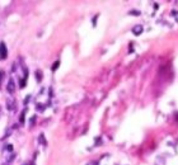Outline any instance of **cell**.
Listing matches in <instances>:
<instances>
[{
  "label": "cell",
  "mask_w": 178,
  "mask_h": 165,
  "mask_svg": "<svg viewBox=\"0 0 178 165\" xmlns=\"http://www.w3.org/2000/svg\"><path fill=\"white\" fill-rule=\"evenodd\" d=\"M59 66H60V61L57 60V61H55V62H54V65H52V67H51V70H52V71H56Z\"/></svg>",
  "instance_id": "obj_8"
},
{
  "label": "cell",
  "mask_w": 178,
  "mask_h": 165,
  "mask_svg": "<svg viewBox=\"0 0 178 165\" xmlns=\"http://www.w3.org/2000/svg\"><path fill=\"white\" fill-rule=\"evenodd\" d=\"M98 17H99V15L97 14V15H94V18H93V26H94V27H96V23H97V18H98Z\"/></svg>",
  "instance_id": "obj_12"
},
{
  "label": "cell",
  "mask_w": 178,
  "mask_h": 165,
  "mask_svg": "<svg viewBox=\"0 0 178 165\" xmlns=\"http://www.w3.org/2000/svg\"><path fill=\"white\" fill-rule=\"evenodd\" d=\"M3 76H4V72L0 71V84H1V81H3Z\"/></svg>",
  "instance_id": "obj_15"
},
{
  "label": "cell",
  "mask_w": 178,
  "mask_h": 165,
  "mask_svg": "<svg viewBox=\"0 0 178 165\" xmlns=\"http://www.w3.org/2000/svg\"><path fill=\"white\" fill-rule=\"evenodd\" d=\"M35 121H36V116H33V117L31 118V126H32L33 123H35Z\"/></svg>",
  "instance_id": "obj_14"
},
{
  "label": "cell",
  "mask_w": 178,
  "mask_h": 165,
  "mask_svg": "<svg viewBox=\"0 0 178 165\" xmlns=\"http://www.w3.org/2000/svg\"><path fill=\"white\" fill-rule=\"evenodd\" d=\"M5 150L6 151H13V145H6L5 146Z\"/></svg>",
  "instance_id": "obj_10"
},
{
  "label": "cell",
  "mask_w": 178,
  "mask_h": 165,
  "mask_svg": "<svg viewBox=\"0 0 178 165\" xmlns=\"http://www.w3.org/2000/svg\"><path fill=\"white\" fill-rule=\"evenodd\" d=\"M38 141H39L42 145H45V146L47 145V144H46V140H45V135H43V133H41V135H39V138H38Z\"/></svg>",
  "instance_id": "obj_7"
},
{
  "label": "cell",
  "mask_w": 178,
  "mask_h": 165,
  "mask_svg": "<svg viewBox=\"0 0 178 165\" xmlns=\"http://www.w3.org/2000/svg\"><path fill=\"white\" fill-rule=\"evenodd\" d=\"M37 111H39V112H43V111H45L43 105H42V104H37Z\"/></svg>",
  "instance_id": "obj_9"
},
{
  "label": "cell",
  "mask_w": 178,
  "mask_h": 165,
  "mask_svg": "<svg viewBox=\"0 0 178 165\" xmlns=\"http://www.w3.org/2000/svg\"><path fill=\"white\" fill-rule=\"evenodd\" d=\"M130 14H134V15H140L141 13H140V12H136V10H131V12H130Z\"/></svg>",
  "instance_id": "obj_11"
},
{
  "label": "cell",
  "mask_w": 178,
  "mask_h": 165,
  "mask_svg": "<svg viewBox=\"0 0 178 165\" xmlns=\"http://www.w3.org/2000/svg\"><path fill=\"white\" fill-rule=\"evenodd\" d=\"M35 75H36V80H37L38 83H41V81H42V71H41V70H36Z\"/></svg>",
  "instance_id": "obj_6"
},
{
  "label": "cell",
  "mask_w": 178,
  "mask_h": 165,
  "mask_svg": "<svg viewBox=\"0 0 178 165\" xmlns=\"http://www.w3.org/2000/svg\"><path fill=\"white\" fill-rule=\"evenodd\" d=\"M142 31H144L142 26H135V27L132 28V33H134L135 36H139V34H141Z\"/></svg>",
  "instance_id": "obj_4"
},
{
  "label": "cell",
  "mask_w": 178,
  "mask_h": 165,
  "mask_svg": "<svg viewBox=\"0 0 178 165\" xmlns=\"http://www.w3.org/2000/svg\"><path fill=\"white\" fill-rule=\"evenodd\" d=\"M29 100H31V95H27V97H26V99H24V104H27Z\"/></svg>",
  "instance_id": "obj_13"
},
{
  "label": "cell",
  "mask_w": 178,
  "mask_h": 165,
  "mask_svg": "<svg viewBox=\"0 0 178 165\" xmlns=\"http://www.w3.org/2000/svg\"><path fill=\"white\" fill-rule=\"evenodd\" d=\"M6 92L12 95V94H14L15 93V83H14V79L13 78H10L9 80H8V85H6Z\"/></svg>",
  "instance_id": "obj_1"
},
{
  "label": "cell",
  "mask_w": 178,
  "mask_h": 165,
  "mask_svg": "<svg viewBox=\"0 0 178 165\" xmlns=\"http://www.w3.org/2000/svg\"><path fill=\"white\" fill-rule=\"evenodd\" d=\"M14 108H15V102H14L12 98H8L6 99V109L14 111Z\"/></svg>",
  "instance_id": "obj_3"
},
{
  "label": "cell",
  "mask_w": 178,
  "mask_h": 165,
  "mask_svg": "<svg viewBox=\"0 0 178 165\" xmlns=\"http://www.w3.org/2000/svg\"><path fill=\"white\" fill-rule=\"evenodd\" d=\"M26 112H27V108H24L23 112L20 113V117H19V123L20 125H24V122H26Z\"/></svg>",
  "instance_id": "obj_5"
},
{
  "label": "cell",
  "mask_w": 178,
  "mask_h": 165,
  "mask_svg": "<svg viewBox=\"0 0 178 165\" xmlns=\"http://www.w3.org/2000/svg\"><path fill=\"white\" fill-rule=\"evenodd\" d=\"M8 56V48L5 46L4 42H0V59L1 60H5Z\"/></svg>",
  "instance_id": "obj_2"
},
{
  "label": "cell",
  "mask_w": 178,
  "mask_h": 165,
  "mask_svg": "<svg viewBox=\"0 0 178 165\" xmlns=\"http://www.w3.org/2000/svg\"><path fill=\"white\" fill-rule=\"evenodd\" d=\"M27 165H35V163H33V161H31V163H28Z\"/></svg>",
  "instance_id": "obj_16"
}]
</instances>
